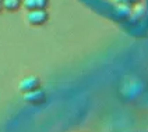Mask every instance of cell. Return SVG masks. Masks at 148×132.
I'll return each instance as SVG.
<instances>
[{"instance_id": "obj_7", "label": "cell", "mask_w": 148, "mask_h": 132, "mask_svg": "<svg viewBox=\"0 0 148 132\" xmlns=\"http://www.w3.org/2000/svg\"><path fill=\"white\" fill-rule=\"evenodd\" d=\"M130 1H138V0H129V3H130Z\"/></svg>"}, {"instance_id": "obj_3", "label": "cell", "mask_w": 148, "mask_h": 132, "mask_svg": "<svg viewBox=\"0 0 148 132\" xmlns=\"http://www.w3.org/2000/svg\"><path fill=\"white\" fill-rule=\"evenodd\" d=\"M24 100L28 104H32V106H39L42 103L46 102V93L43 89H35L32 92H28L24 93Z\"/></svg>"}, {"instance_id": "obj_5", "label": "cell", "mask_w": 148, "mask_h": 132, "mask_svg": "<svg viewBox=\"0 0 148 132\" xmlns=\"http://www.w3.org/2000/svg\"><path fill=\"white\" fill-rule=\"evenodd\" d=\"M3 1V10L7 11H17L23 7V0H1Z\"/></svg>"}, {"instance_id": "obj_1", "label": "cell", "mask_w": 148, "mask_h": 132, "mask_svg": "<svg viewBox=\"0 0 148 132\" xmlns=\"http://www.w3.org/2000/svg\"><path fill=\"white\" fill-rule=\"evenodd\" d=\"M48 20H49V14L46 10H34V11H27L25 14V21L34 26L43 25L45 22H48Z\"/></svg>"}, {"instance_id": "obj_6", "label": "cell", "mask_w": 148, "mask_h": 132, "mask_svg": "<svg viewBox=\"0 0 148 132\" xmlns=\"http://www.w3.org/2000/svg\"><path fill=\"white\" fill-rule=\"evenodd\" d=\"M1 10H3V1L0 0V11H1Z\"/></svg>"}, {"instance_id": "obj_2", "label": "cell", "mask_w": 148, "mask_h": 132, "mask_svg": "<svg viewBox=\"0 0 148 132\" xmlns=\"http://www.w3.org/2000/svg\"><path fill=\"white\" fill-rule=\"evenodd\" d=\"M39 88H41V79L38 76H35V75L25 76L18 83V91L21 92L23 95L28 93V92H32L35 89H39Z\"/></svg>"}, {"instance_id": "obj_4", "label": "cell", "mask_w": 148, "mask_h": 132, "mask_svg": "<svg viewBox=\"0 0 148 132\" xmlns=\"http://www.w3.org/2000/svg\"><path fill=\"white\" fill-rule=\"evenodd\" d=\"M48 6H49V0H23V7L27 11L46 10Z\"/></svg>"}]
</instances>
